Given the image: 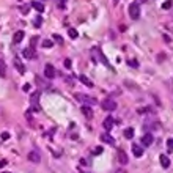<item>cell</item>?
Masks as SVG:
<instances>
[{
    "instance_id": "6da1fadb",
    "label": "cell",
    "mask_w": 173,
    "mask_h": 173,
    "mask_svg": "<svg viewBox=\"0 0 173 173\" xmlns=\"http://www.w3.org/2000/svg\"><path fill=\"white\" fill-rule=\"evenodd\" d=\"M76 99L87 104V106H94V104H98V101H96L94 98H90V96L87 94H82V93H76Z\"/></svg>"
},
{
    "instance_id": "7a4b0ae2",
    "label": "cell",
    "mask_w": 173,
    "mask_h": 173,
    "mask_svg": "<svg viewBox=\"0 0 173 173\" xmlns=\"http://www.w3.org/2000/svg\"><path fill=\"white\" fill-rule=\"evenodd\" d=\"M129 16L134 20H137L138 17H140V6H138V3L134 2V3L129 5Z\"/></svg>"
},
{
    "instance_id": "3957f363",
    "label": "cell",
    "mask_w": 173,
    "mask_h": 173,
    "mask_svg": "<svg viewBox=\"0 0 173 173\" xmlns=\"http://www.w3.org/2000/svg\"><path fill=\"white\" fill-rule=\"evenodd\" d=\"M101 107H102L104 110H107V112H112V110L116 109V102H115L113 99H104V101L101 102Z\"/></svg>"
},
{
    "instance_id": "277c9868",
    "label": "cell",
    "mask_w": 173,
    "mask_h": 173,
    "mask_svg": "<svg viewBox=\"0 0 173 173\" xmlns=\"http://www.w3.org/2000/svg\"><path fill=\"white\" fill-rule=\"evenodd\" d=\"M101 140H102L104 143L110 145V147H113V145H115V138L110 135L109 132H102V134H101Z\"/></svg>"
},
{
    "instance_id": "5b68a950",
    "label": "cell",
    "mask_w": 173,
    "mask_h": 173,
    "mask_svg": "<svg viewBox=\"0 0 173 173\" xmlns=\"http://www.w3.org/2000/svg\"><path fill=\"white\" fill-rule=\"evenodd\" d=\"M113 124H115L113 118H112V116H107V118L104 120V123H102V128L106 129V132H109V131L113 129Z\"/></svg>"
},
{
    "instance_id": "8992f818",
    "label": "cell",
    "mask_w": 173,
    "mask_h": 173,
    "mask_svg": "<svg viewBox=\"0 0 173 173\" xmlns=\"http://www.w3.org/2000/svg\"><path fill=\"white\" fill-rule=\"evenodd\" d=\"M44 76H46V79H54L55 69H54L52 65H46V66H44Z\"/></svg>"
},
{
    "instance_id": "52a82bcc",
    "label": "cell",
    "mask_w": 173,
    "mask_h": 173,
    "mask_svg": "<svg viewBox=\"0 0 173 173\" xmlns=\"http://www.w3.org/2000/svg\"><path fill=\"white\" fill-rule=\"evenodd\" d=\"M38 101H39V91H33L32 96H30V102H32V107L33 110H38Z\"/></svg>"
},
{
    "instance_id": "ba28073f",
    "label": "cell",
    "mask_w": 173,
    "mask_h": 173,
    "mask_svg": "<svg viewBox=\"0 0 173 173\" xmlns=\"http://www.w3.org/2000/svg\"><path fill=\"white\" fill-rule=\"evenodd\" d=\"M27 157H29L30 162H35V164H39V161H41V156H39L38 151H30Z\"/></svg>"
},
{
    "instance_id": "9c48e42d",
    "label": "cell",
    "mask_w": 173,
    "mask_h": 173,
    "mask_svg": "<svg viewBox=\"0 0 173 173\" xmlns=\"http://www.w3.org/2000/svg\"><path fill=\"white\" fill-rule=\"evenodd\" d=\"M153 140H154L153 134H145V135L142 137V145H143V147H150V145L153 143Z\"/></svg>"
},
{
    "instance_id": "30bf717a",
    "label": "cell",
    "mask_w": 173,
    "mask_h": 173,
    "mask_svg": "<svg viewBox=\"0 0 173 173\" xmlns=\"http://www.w3.org/2000/svg\"><path fill=\"white\" fill-rule=\"evenodd\" d=\"M24 36H25V33H24L22 30H19V32H16V33H14V36H13V43H16V44H19L20 41L24 39Z\"/></svg>"
},
{
    "instance_id": "8fae6325",
    "label": "cell",
    "mask_w": 173,
    "mask_h": 173,
    "mask_svg": "<svg viewBox=\"0 0 173 173\" xmlns=\"http://www.w3.org/2000/svg\"><path fill=\"white\" fill-rule=\"evenodd\" d=\"M159 161H161V165H162L164 168H168V167H170V159L165 156V154H161V156H159Z\"/></svg>"
},
{
    "instance_id": "7c38bea8",
    "label": "cell",
    "mask_w": 173,
    "mask_h": 173,
    "mask_svg": "<svg viewBox=\"0 0 173 173\" xmlns=\"http://www.w3.org/2000/svg\"><path fill=\"white\" fill-rule=\"evenodd\" d=\"M14 66H16V69H17L19 74H24V73H25V66L22 65V61H20L19 58H14Z\"/></svg>"
},
{
    "instance_id": "4fadbf2b",
    "label": "cell",
    "mask_w": 173,
    "mask_h": 173,
    "mask_svg": "<svg viewBox=\"0 0 173 173\" xmlns=\"http://www.w3.org/2000/svg\"><path fill=\"white\" fill-rule=\"evenodd\" d=\"M79 80H80V82H82V84H84L85 87H88V88H91V87H93V82L90 80V79L87 77V76H84V74H82V76H79Z\"/></svg>"
},
{
    "instance_id": "5bb4252c",
    "label": "cell",
    "mask_w": 173,
    "mask_h": 173,
    "mask_svg": "<svg viewBox=\"0 0 173 173\" xmlns=\"http://www.w3.org/2000/svg\"><path fill=\"white\" fill-rule=\"evenodd\" d=\"M22 55L25 58H35L36 55H35V51H33V47H29V49H24L22 51Z\"/></svg>"
},
{
    "instance_id": "9a60e30c",
    "label": "cell",
    "mask_w": 173,
    "mask_h": 173,
    "mask_svg": "<svg viewBox=\"0 0 173 173\" xmlns=\"http://www.w3.org/2000/svg\"><path fill=\"white\" fill-rule=\"evenodd\" d=\"M118 161H120L121 165H126V164H128V156H126V153H124L123 150L118 151Z\"/></svg>"
},
{
    "instance_id": "2e32d148",
    "label": "cell",
    "mask_w": 173,
    "mask_h": 173,
    "mask_svg": "<svg viewBox=\"0 0 173 173\" xmlns=\"http://www.w3.org/2000/svg\"><path fill=\"white\" fill-rule=\"evenodd\" d=\"M132 153L135 157H142L143 156V150L138 147V145H132Z\"/></svg>"
},
{
    "instance_id": "e0dca14e",
    "label": "cell",
    "mask_w": 173,
    "mask_h": 173,
    "mask_svg": "<svg viewBox=\"0 0 173 173\" xmlns=\"http://www.w3.org/2000/svg\"><path fill=\"white\" fill-rule=\"evenodd\" d=\"M82 113H84L87 118H91V116H93V110L90 109L88 106H84V107H82Z\"/></svg>"
},
{
    "instance_id": "ac0fdd59",
    "label": "cell",
    "mask_w": 173,
    "mask_h": 173,
    "mask_svg": "<svg viewBox=\"0 0 173 173\" xmlns=\"http://www.w3.org/2000/svg\"><path fill=\"white\" fill-rule=\"evenodd\" d=\"M32 6H33V8L36 10L38 13H43V11H44V5L41 3V2H33V3H32Z\"/></svg>"
},
{
    "instance_id": "d6986e66",
    "label": "cell",
    "mask_w": 173,
    "mask_h": 173,
    "mask_svg": "<svg viewBox=\"0 0 173 173\" xmlns=\"http://www.w3.org/2000/svg\"><path fill=\"white\" fill-rule=\"evenodd\" d=\"M124 137H126V138H132L134 137V129L132 128H128L126 131H124Z\"/></svg>"
},
{
    "instance_id": "ffe728a7",
    "label": "cell",
    "mask_w": 173,
    "mask_h": 173,
    "mask_svg": "<svg viewBox=\"0 0 173 173\" xmlns=\"http://www.w3.org/2000/svg\"><path fill=\"white\" fill-rule=\"evenodd\" d=\"M68 35H69V38L76 39V38H77V30H76V29H69V30H68Z\"/></svg>"
},
{
    "instance_id": "44dd1931",
    "label": "cell",
    "mask_w": 173,
    "mask_h": 173,
    "mask_svg": "<svg viewBox=\"0 0 173 173\" xmlns=\"http://www.w3.org/2000/svg\"><path fill=\"white\" fill-rule=\"evenodd\" d=\"M41 46L46 47V49H47V47H52V41H51V39H44L43 43H41Z\"/></svg>"
},
{
    "instance_id": "7402d4cb",
    "label": "cell",
    "mask_w": 173,
    "mask_h": 173,
    "mask_svg": "<svg viewBox=\"0 0 173 173\" xmlns=\"http://www.w3.org/2000/svg\"><path fill=\"white\" fill-rule=\"evenodd\" d=\"M171 5H173V3H171V0H167L165 3H162V8H164V10H170V8H171Z\"/></svg>"
},
{
    "instance_id": "603a6c76",
    "label": "cell",
    "mask_w": 173,
    "mask_h": 173,
    "mask_svg": "<svg viewBox=\"0 0 173 173\" xmlns=\"http://www.w3.org/2000/svg\"><path fill=\"white\" fill-rule=\"evenodd\" d=\"M167 147H168L170 151H173V138H168L167 140Z\"/></svg>"
},
{
    "instance_id": "cb8c5ba5",
    "label": "cell",
    "mask_w": 173,
    "mask_h": 173,
    "mask_svg": "<svg viewBox=\"0 0 173 173\" xmlns=\"http://www.w3.org/2000/svg\"><path fill=\"white\" fill-rule=\"evenodd\" d=\"M65 68H66V69H71V60H69V58L65 60Z\"/></svg>"
},
{
    "instance_id": "d4e9b609",
    "label": "cell",
    "mask_w": 173,
    "mask_h": 173,
    "mask_svg": "<svg viewBox=\"0 0 173 173\" xmlns=\"http://www.w3.org/2000/svg\"><path fill=\"white\" fill-rule=\"evenodd\" d=\"M29 10H30V6H20V11H22V13H25V14H27V13H29Z\"/></svg>"
},
{
    "instance_id": "484cf974",
    "label": "cell",
    "mask_w": 173,
    "mask_h": 173,
    "mask_svg": "<svg viewBox=\"0 0 173 173\" xmlns=\"http://www.w3.org/2000/svg\"><path fill=\"white\" fill-rule=\"evenodd\" d=\"M41 22H43V19H41V17H36V19H35V25H36V27H39Z\"/></svg>"
},
{
    "instance_id": "4316f807",
    "label": "cell",
    "mask_w": 173,
    "mask_h": 173,
    "mask_svg": "<svg viewBox=\"0 0 173 173\" xmlns=\"http://www.w3.org/2000/svg\"><path fill=\"white\" fill-rule=\"evenodd\" d=\"M36 39H38L36 36H33V38H32V41H30V44H32V47H35V46H36Z\"/></svg>"
},
{
    "instance_id": "83f0119b",
    "label": "cell",
    "mask_w": 173,
    "mask_h": 173,
    "mask_svg": "<svg viewBox=\"0 0 173 173\" xmlns=\"http://www.w3.org/2000/svg\"><path fill=\"white\" fill-rule=\"evenodd\" d=\"M129 65H131V66H132V68H137V66H138L135 60H131V61H129Z\"/></svg>"
},
{
    "instance_id": "f1b7e54d",
    "label": "cell",
    "mask_w": 173,
    "mask_h": 173,
    "mask_svg": "<svg viewBox=\"0 0 173 173\" xmlns=\"http://www.w3.org/2000/svg\"><path fill=\"white\" fill-rule=\"evenodd\" d=\"M101 153H102V148L101 147H98V148L94 150V154H101Z\"/></svg>"
},
{
    "instance_id": "f546056e",
    "label": "cell",
    "mask_w": 173,
    "mask_h": 173,
    "mask_svg": "<svg viewBox=\"0 0 173 173\" xmlns=\"http://www.w3.org/2000/svg\"><path fill=\"white\" fill-rule=\"evenodd\" d=\"M2 138H3V140H6V138H10V134H8V132H3V134H2Z\"/></svg>"
},
{
    "instance_id": "4dcf8cb0",
    "label": "cell",
    "mask_w": 173,
    "mask_h": 173,
    "mask_svg": "<svg viewBox=\"0 0 173 173\" xmlns=\"http://www.w3.org/2000/svg\"><path fill=\"white\" fill-rule=\"evenodd\" d=\"M22 90H24V91H29V90H30V85H29V84H25V85L22 87Z\"/></svg>"
},
{
    "instance_id": "1f68e13d",
    "label": "cell",
    "mask_w": 173,
    "mask_h": 173,
    "mask_svg": "<svg viewBox=\"0 0 173 173\" xmlns=\"http://www.w3.org/2000/svg\"><path fill=\"white\" fill-rule=\"evenodd\" d=\"M54 38H55V39H57V43H60V44H61V43H63V41H61V38L58 36V35H55V36H54Z\"/></svg>"
},
{
    "instance_id": "d6a6232c",
    "label": "cell",
    "mask_w": 173,
    "mask_h": 173,
    "mask_svg": "<svg viewBox=\"0 0 173 173\" xmlns=\"http://www.w3.org/2000/svg\"><path fill=\"white\" fill-rule=\"evenodd\" d=\"M5 165H6V161H5V159H3V161H0V168L5 167Z\"/></svg>"
},
{
    "instance_id": "836d02e7",
    "label": "cell",
    "mask_w": 173,
    "mask_h": 173,
    "mask_svg": "<svg viewBox=\"0 0 173 173\" xmlns=\"http://www.w3.org/2000/svg\"><path fill=\"white\" fill-rule=\"evenodd\" d=\"M115 173H126V171H124V170H120V171H115Z\"/></svg>"
},
{
    "instance_id": "e575fe53",
    "label": "cell",
    "mask_w": 173,
    "mask_h": 173,
    "mask_svg": "<svg viewBox=\"0 0 173 173\" xmlns=\"http://www.w3.org/2000/svg\"><path fill=\"white\" fill-rule=\"evenodd\" d=\"M113 2H115V3H118V0H113Z\"/></svg>"
},
{
    "instance_id": "d590c367",
    "label": "cell",
    "mask_w": 173,
    "mask_h": 173,
    "mask_svg": "<svg viewBox=\"0 0 173 173\" xmlns=\"http://www.w3.org/2000/svg\"><path fill=\"white\" fill-rule=\"evenodd\" d=\"M2 173H10V171H2Z\"/></svg>"
},
{
    "instance_id": "8d00e7d4",
    "label": "cell",
    "mask_w": 173,
    "mask_h": 173,
    "mask_svg": "<svg viewBox=\"0 0 173 173\" xmlns=\"http://www.w3.org/2000/svg\"><path fill=\"white\" fill-rule=\"evenodd\" d=\"M0 61H2V58H0Z\"/></svg>"
}]
</instances>
